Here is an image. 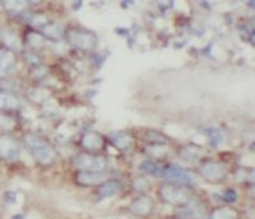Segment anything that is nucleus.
Masks as SVG:
<instances>
[{
	"instance_id": "f257e3e1",
	"label": "nucleus",
	"mask_w": 255,
	"mask_h": 219,
	"mask_svg": "<svg viewBox=\"0 0 255 219\" xmlns=\"http://www.w3.org/2000/svg\"><path fill=\"white\" fill-rule=\"evenodd\" d=\"M25 146L29 148V151L32 153V156L37 159L40 164L43 165H49L54 162L56 159V151L46 140H43L41 137L37 135H27L24 138Z\"/></svg>"
},
{
	"instance_id": "f03ea898",
	"label": "nucleus",
	"mask_w": 255,
	"mask_h": 219,
	"mask_svg": "<svg viewBox=\"0 0 255 219\" xmlns=\"http://www.w3.org/2000/svg\"><path fill=\"white\" fill-rule=\"evenodd\" d=\"M75 167L83 172H103L107 169V161L99 156H91V154H80L75 157Z\"/></svg>"
},
{
	"instance_id": "7ed1b4c3",
	"label": "nucleus",
	"mask_w": 255,
	"mask_h": 219,
	"mask_svg": "<svg viewBox=\"0 0 255 219\" xmlns=\"http://www.w3.org/2000/svg\"><path fill=\"white\" fill-rule=\"evenodd\" d=\"M160 196L165 202L173 204V205H182L190 202V194L182 188L173 186V185H165L160 188Z\"/></svg>"
},
{
	"instance_id": "20e7f679",
	"label": "nucleus",
	"mask_w": 255,
	"mask_h": 219,
	"mask_svg": "<svg viewBox=\"0 0 255 219\" xmlns=\"http://www.w3.org/2000/svg\"><path fill=\"white\" fill-rule=\"evenodd\" d=\"M163 175V178L166 181H170V183H178V185H187V183H192L193 181V177H192V173L187 172L186 169H182V167H178V165H166V167L163 169L162 172Z\"/></svg>"
},
{
	"instance_id": "39448f33",
	"label": "nucleus",
	"mask_w": 255,
	"mask_h": 219,
	"mask_svg": "<svg viewBox=\"0 0 255 219\" xmlns=\"http://www.w3.org/2000/svg\"><path fill=\"white\" fill-rule=\"evenodd\" d=\"M67 40L70 45L81 48V49H91L95 45L94 35L89 32H84V30H70L67 33Z\"/></svg>"
},
{
	"instance_id": "423d86ee",
	"label": "nucleus",
	"mask_w": 255,
	"mask_h": 219,
	"mask_svg": "<svg viewBox=\"0 0 255 219\" xmlns=\"http://www.w3.org/2000/svg\"><path fill=\"white\" fill-rule=\"evenodd\" d=\"M201 177L209 180V181H221L222 178H225L227 175V167L221 162H205L201 165Z\"/></svg>"
},
{
	"instance_id": "0eeeda50",
	"label": "nucleus",
	"mask_w": 255,
	"mask_h": 219,
	"mask_svg": "<svg viewBox=\"0 0 255 219\" xmlns=\"http://www.w3.org/2000/svg\"><path fill=\"white\" fill-rule=\"evenodd\" d=\"M21 154V148L14 140L8 138V137H0V157L8 161H14L17 159Z\"/></svg>"
},
{
	"instance_id": "6e6552de",
	"label": "nucleus",
	"mask_w": 255,
	"mask_h": 219,
	"mask_svg": "<svg viewBox=\"0 0 255 219\" xmlns=\"http://www.w3.org/2000/svg\"><path fill=\"white\" fill-rule=\"evenodd\" d=\"M76 180L80 185H84V186L100 185V183H105L108 180V173L107 172H81V173H78Z\"/></svg>"
},
{
	"instance_id": "1a4fd4ad",
	"label": "nucleus",
	"mask_w": 255,
	"mask_h": 219,
	"mask_svg": "<svg viewBox=\"0 0 255 219\" xmlns=\"http://www.w3.org/2000/svg\"><path fill=\"white\" fill-rule=\"evenodd\" d=\"M151 210H152V202L147 197H139L130 205V212L136 216H146L151 213Z\"/></svg>"
},
{
	"instance_id": "9d476101",
	"label": "nucleus",
	"mask_w": 255,
	"mask_h": 219,
	"mask_svg": "<svg viewBox=\"0 0 255 219\" xmlns=\"http://www.w3.org/2000/svg\"><path fill=\"white\" fill-rule=\"evenodd\" d=\"M113 145L121 151H128L131 146H133V137L127 132H118L111 137Z\"/></svg>"
},
{
	"instance_id": "9b49d317",
	"label": "nucleus",
	"mask_w": 255,
	"mask_h": 219,
	"mask_svg": "<svg viewBox=\"0 0 255 219\" xmlns=\"http://www.w3.org/2000/svg\"><path fill=\"white\" fill-rule=\"evenodd\" d=\"M83 146L86 150L89 151H99L103 148V138L102 135H99L97 132H87L84 137H83Z\"/></svg>"
},
{
	"instance_id": "f8f14e48",
	"label": "nucleus",
	"mask_w": 255,
	"mask_h": 219,
	"mask_svg": "<svg viewBox=\"0 0 255 219\" xmlns=\"http://www.w3.org/2000/svg\"><path fill=\"white\" fill-rule=\"evenodd\" d=\"M14 67V56L10 51L0 49V76L10 73Z\"/></svg>"
},
{
	"instance_id": "ddd939ff",
	"label": "nucleus",
	"mask_w": 255,
	"mask_h": 219,
	"mask_svg": "<svg viewBox=\"0 0 255 219\" xmlns=\"http://www.w3.org/2000/svg\"><path fill=\"white\" fill-rule=\"evenodd\" d=\"M178 213L186 219H200L203 216V208H201V205H198L197 202H192L190 205L181 208Z\"/></svg>"
},
{
	"instance_id": "4468645a",
	"label": "nucleus",
	"mask_w": 255,
	"mask_h": 219,
	"mask_svg": "<svg viewBox=\"0 0 255 219\" xmlns=\"http://www.w3.org/2000/svg\"><path fill=\"white\" fill-rule=\"evenodd\" d=\"M121 191V183L119 181H105L102 188L99 189V197L100 199H108L116 196Z\"/></svg>"
},
{
	"instance_id": "2eb2a0df",
	"label": "nucleus",
	"mask_w": 255,
	"mask_h": 219,
	"mask_svg": "<svg viewBox=\"0 0 255 219\" xmlns=\"http://www.w3.org/2000/svg\"><path fill=\"white\" fill-rule=\"evenodd\" d=\"M17 107H19V100L14 95L0 92V110H14Z\"/></svg>"
},
{
	"instance_id": "dca6fc26",
	"label": "nucleus",
	"mask_w": 255,
	"mask_h": 219,
	"mask_svg": "<svg viewBox=\"0 0 255 219\" xmlns=\"http://www.w3.org/2000/svg\"><path fill=\"white\" fill-rule=\"evenodd\" d=\"M211 219H238V215L233 208H219L211 215Z\"/></svg>"
},
{
	"instance_id": "f3484780",
	"label": "nucleus",
	"mask_w": 255,
	"mask_h": 219,
	"mask_svg": "<svg viewBox=\"0 0 255 219\" xmlns=\"http://www.w3.org/2000/svg\"><path fill=\"white\" fill-rule=\"evenodd\" d=\"M139 170H141L143 173H146V175H152V177L160 175V167L152 161H144L141 165H139Z\"/></svg>"
},
{
	"instance_id": "a211bd4d",
	"label": "nucleus",
	"mask_w": 255,
	"mask_h": 219,
	"mask_svg": "<svg viewBox=\"0 0 255 219\" xmlns=\"http://www.w3.org/2000/svg\"><path fill=\"white\" fill-rule=\"evenodd\" d=\"M181 157L184 161H197L198 157H200V150L195 146H187V148H184V150L181 151Z\"/></svg>"
},
{
	"instance_id": "6ab92c4d",
	"label": "nucleus",
	"mask_w": 255,
	"mask_h": 219,
	"mask_svg": "<svg viewBox=\"0 0 255 219\" xmlns=\"http://www.w3.org/2000/svg\"><path fill=\"white\" fill-rule=\"evenodd\" d=\"M208 137H209V142L213 143L214 146H219L222 143V140H224V137H222V134L219 132L217 129H208Z\"/></svg>"
},
{
	"instance_id": "aec40b11",
	"label": "nucleus",
	"mask_w": 255,
	"mask_h": 219,
	"mask_svg": "<svg viewBox=\"0 0 255 219\" xmlns=\"http://www.w3.org/2000/svg\"><path fill=\"white\" fill-rule=\"evenodd\" d=\"M29 41H30V45L35 46V48H41V46H43V43H45L38 33H30V35H29Z\"/></svg>"
},
{
	"instance_id": "412c9836",
	"label": "nucleus",
	"mask_w": 255,
	"mask_h": 219,
	"mask_svg": "<svg viewBox=\"0 0 255 219\" xmlns=\"http://www.w3.org/2000/svg\"><path fill=\"white\" fill-rule=\"evenodd\" d=\"M45 32L48 35H51V37H54V38H59L60 37V30L57 25H46L45 27Z\"/></svg>"
},
{
	"instance_id": "4be33fe9",
	"label": "nucleus",
	"mask_w": 255,
	"mask_h": 219,
	"mask_svg": "<svg viewBox=\"0 0 255 219\" xmlns=\"http://www.w3.org/2000/svg\"><path fill=\"white\" fill-rule=\"evenodd\" d=\"M236 199H238V197H236V191H233V189H227V191L224 192V200H225V202H235Z\"/></svg>"
},
{
	"instance_id": "5701e85b",
	"label": "nucleus",
	"mask_w": 255,
	"mask_h": 219,
	"mask_svg": "<svg viewBox=\"0 0 255 219\" xmlns=\"http://www.w3.org/2000/svg\"><path fill=\"white\" fill-rule=\"evenodd\" d=\"M6 8H11V10H22L25 6V2H3Z\"/></svg>"
}]
</instances>
